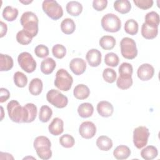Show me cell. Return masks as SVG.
<instances>
[{
	"label": "cell",
	"instance_id": "cell-1",
	"mask_svg": "<svg viewBox=\"0 0 160 160\" xmlns=\"http://www.w3.org/2000/svg\"><path fill=\"white\" fill-rule=\"evenodd\" d=\"M33 146L40 159L48 160L51 158V142L48 138L44 136L36 137L34 141Z\"/></svg>",
	"mask_w": 160,
	"mask_h": 160
},
{
	"label": "cell",
	"instance_id": "cell-2",
	"mask_svg": "<svg viewBox=\"0 0 160 160\" xmlns=\"http://www.w3.org/2000/svg\"><path fill=\"white\" fill-rule=\"evenodd\" d=\"M7 110L9 118L17 123L26 122L27 115L24 106H21L16 100L10 101L7 104Z\"/></svg>",
	"mask_w": 160,
	"mask_h": 160
},
{
	"label": "cell",
	"instance_id": "cell-3",
	"mask_svg": "<svg viewBox=\"0 0 160 160\" xmlns=\"http://www.w3.org/2000/svg\"><path fill=\"white\" fill-rule=\"evenodd\" d=\"M20 22L23 29L28 31L34 38L38 32L39 20L37 16L31 11L24 12L20 19Z\"/></svg>",
	"mask_w": 160,
	"mask_h": 160
},
{
	"label": "cell",
	"instance_id": "cell-4",
	"mask_svg": "<svg viewBox=\"0 0 160 160\" xmlns=\"http://www.w3.org/2000/svg\"><path fill=\"white\" fill-rule=\"evenodd\" d=\"M73 78L64 69H59L56 73L54 80L55 86L61 91H69L72 84Z\"/></svg>",
	"mask_w": 160,
	"mask_h": 160
},
{
	"label": "cell",
	"instance_id": "cell-5",
	"mask_svg": "<svg viewBox=\"0 0 160 160\" xmlns=\"http://www.w3.org/2000/svg\"><path fill=\"white\" fill-rule=\"evenodd\" d=\"M43 11L53 20H58L63 16L62 7L54 0H45L42 3Z\"/></svg>",
	"mask_w": 160,
	"mask_h": 160
},
{
	"label": "cell",
	"instance_id": "cell-6",
	"mask_svg": "<svg viewBox=\"0 0 160 160\" xmlns=\"http://www.w3.org/2000/svg\"><path fill=\"white\" fill-rule=\"evenodd\" d=\"M101 26L107 32H116L120 30L121 21L119 17L112 13H108L103 16L101 21Z\"/></svg>",
	"mask_w": 160,
	"mask_h": 160
},
{
	"label": "cell",
	"instance_id": "cell-7",
	"mask_svg": "<svg viewBox=\"0 0 160 160\" xmlns=\"http://www.w3.org/2000/svg\"><path fill=\"white\" fill-rule=\"evenodd\" d=\"M122 56L128 59H132L138 55V49L136 42L130 38H123L120 42Z\"/></svg>",
	"mask_w": 160,
	"mask_h": 160
},
{
	"label": "cell",
	"instance_id": "cell-8",
	"mask_svg": "<svg viewBox=\"0 0 160 160\" xmlns=\"http://www.w3.org/2000/svg\"><path fill=\"white\" fill-rule=\"evenodd\" d=\"M47 101L57 108H64L68 103V98L58 90L52 89L46 94Z\"/></svg>",
	"mask_w": 160,
	"mask_h": 160
},
{
	"label": "cell",
	"instance_id": "cell-9",
	"mask_svg": "<svg viewBox=\"0 0 160 160\" xmlns=\"http://www.w3.org/2000/svg\"><path fill=\"white\" fill-rule=\"evenodd\" d=\"M149 136V129L145 126H138L133 131V142L138 149L144 147Z\"/></svg>",
	"mask_w": 160,
	"mask_h": 160
},
{
	"label": "cell",
	"instance_id": "cell-10",
	"mask_svg": "<svg viewBox=\"0 0 160 160\" xmlns=\"http://www.w3.org/2000/svg\"><path fill=\"white\" fill-rule=\"evenodd\" d=\"M18 62L22 70L28 73L34 72L36 68V62L32 55L28 52L20 53L18 57Z\"/></svg>",
	"mask_w": 160,
	"mask_h": 160
},
{
	"label": "cell",
	"instance_id": "cell-11",
	"mask_svg": "<svg viewBox=\"0 0 160 160\" xmlns=\"http://www.w3.org/2000/svg\"><path fill=\"white\" fill-rule=\"evenodd\" d=\"M79 132L84 139H91L96 133V127L91 121H84L81 124L79 128Z\"/></svg>",
	"mask_w": 160,
	"mask_h": 160
},
{
	"label": "cell",
	"instance_id": "cell-12",
	"mask_svg": "<svg viewBox=\"0 0 160 160\" xmlns=\"http://www.w3.org/2000/svg\"><path fill=\"white\" fill-rule=\"evenodd\" d=\"M154 74V69L152 65L148 63L141 64L137 70V75L141 81H148Z\"/></svg>",
	"mask_w": 160,
	"mask_h": 160
},
{
	"label": "cell",
	"instance_id": "cell-13",
	"mask_svg": "<svg viewBox=\"0 0 160 160\" xmlns=\"http://www.w3.org/2000/svg\"><path fill=\"white\" fill-rule=\"evenodd\" d=\"M69 68L75 75H81L86 71V63L82 58H73L70 61Z\"/></svg>",
	"mask_w": 160,
	"mask_h": 160
},
{
	"label": "cell",
	"instance_id": "cell-14",
	"mask_svg": "<svg viewBox=\"0 0 160 160\" xmlns=\"http://www.w3.org/2000/svg\"><path fill=\"white\" fill-rule=\"evenodd\" d=\"M102 55L101 52L96 49H91L89 50L86 55V59L91 67H97L101 62Z\"/></svg>",
	"mask_w": 160,
	"mask_h": 160
},
{
	"label": "cell",
	"instance_id": "cell-15",
	"mask_svg": "<svg viewBox=\"0 0 160 160\" xmlns=\"http://www.w3.org/2000/svg\"><path fill=\"white\" fill-rule=\"evenodd\" d=\"M97 111L98 114L104 118L111 116L114 112V108L111 103L106 101H101L97 104Z\"/></svg>",
	"mask_w": 160,
	"mask_h": 160
},
{
	"label": "cell",
	"instance_id": "cell-16",
	"mask_svg": "<svg viewBox=\"0 0 160 160\" xmlns=\"http://www.w3.org/2000/svg\"><path fill=\"white\" fill-rule=\"evenodd\" d=\"M48 129L49 132L54 136L61 134L64 131L63 121L59 118H54L49 125Z\"/></svg>",
	"mask_w": 160,
	"mask_h": 160
},
{
	"label": "cell",
	"instance_id": "cell-17",
	"mask_svg": "<svg viewBox=\"0 0 160 160\" xmlns=\"http://www.w3.org/2000/svg\"><path fill=\"white\" fill-rule=\"evenodd\" d=\"M158 34V27L148 25L144 22L141 27V35L147 39L155 38Z\"/></svg>",
	"mask_w": 160,
	"mask_h": 160
},
{
	"label": "cell",
	"instance_id": "cell-18",
	"mask_svg": "<svg viewBox=\"0 0 160 160\" xmlns=\"http://www.w3.org/2000/svg\"><path fill=\"white\" fill-rule=\"evenodd\" d=\"M73 94L76 99L83 100L89 97L90 94V90L86 85L80 84L74 88Z\"/></svg>",
	"mask_w": 160,
	"mask_h": 160
},
{
	"label": "cell",
	"instance_id": "cell-19",
	"mask_svg": "<svg viewBox=\"0 0 160 160\" xmlns=\"http://www.w3.org/2000/svg\"><path fill=\"white\" fill-rule=\"evenodd\" d=\"M66 9L69 14L72 16H78L82 11V6L78 1H71L67 3Z\"/></svg>",
	"mask_w": 160,
	"mask_h": 160
},
{
	"label": "cell",
	"instance_id": "cell-20",
	"mask_svg": "<svg viewBox=\"0 0 160 160\" xmlns=\"http://www.w3.org/2000/svg\"><path fill=\"white\" fill-rule=\"evenodd\" d=\"M130 154V149L125 145H119L117 146L113 151L114 157L119 160L126 159L129 158Z\"/></svg>",
	"mask_w": 160,
	"mask_h": 160
},
{
	"label": "cell",
	"instance_id": "cell-21",
	"mask_svg": "<svg viewBox=\"0 0 160 160\" xmlns=\"http://www.w3.org/2000/svg\"><path fill=\"white\" fill-rule=\"evenodd\" d=\"M56 66V61L51 58H48L42 61L41 71L44 74H51Z\"/></svg>",
	"mask_w": 160,
	"mask_h": 160
},
{
	"label": "cell",
	"instance_id": "cell-22",
	"mask_svg": "<svg viewBox=\"0 0 160 160\" xmlns=\"http://www.w3.org/2000/svg\"><path fill=\"white\" fill-rule=\"evenodd\" d=\"M94 112L93 106L89 102H83L78 108V112L80 117L87 118L91 117Z\"/></svg>",
	"mask_w": 160,
	"mask_h": 160
},
{
	"label": "cell",
	"instance_id": "cell-23",
	"mask_svg": "<svg viewBox=\"0 0 160 160\" xmlns=\"http://www.w3.org/2000/svg\"><path fill=\"white\" fill-rule=\"evenodd\" d=\"M112 145L111 139L106 136H101L96 140V146L101 151H108L112 148Z\"/></svg>",
	"mask_w": 160,
	"mask_h": 160
},
{
	"label": "cell",
	"instance_id": "cell-24",
	"mask_svg": "<svg viewBox=\"0 0 160 160\" xmlns=\"http://www.w3.org/2000/svg\"><path fill=\"white\" fill-rule=\"evenodd\" d=\"M43 84L39 78L32 79L29 84V91L32 95L38 96L42 91Z\"/></svg>",
	"mask_w": 160,
	"mask_h": 160
},
{
	"label": "cell",
	"instance_id": "cell-25",
	"mask_svg": "<svg viewBox=\"0 0 160 160\" xmlns=\"http://www.w3.org/2000/svg\"><path fill=\"white\" fill-rule=\"evenodd\" d=\"M114 8L121 14H126L131 9V4L128 0H117L114 2Z\"/></svg>",
	"mask_w": 160,
	"mask_h": 160
},
{
	"label": "cell",
	"instance_id": "cell-26",
	"mask_svg": "<svg viewBox=\"0 0 160 160\" xmlns=\"http://www.w3.org/2000/svg\"><path fill=\"white\" fill-rule=\"evenodd\" d=\"M12 58L7 54H0V71H8L11 69L13 67Z\"/></svg>",
	"mask_w": 160,
	"mask_h": 160
},
{
	"label": "cell",
	"instance_id": "cell-27",
	"mask_svg": "<svg viewBox=\"0 0 160 160\" xmlns=\"http://www.w3.org/2000/svg\"><path fill=\"white\" fill-rule=\"evenodd\" d=\"M158 154V149L154 146H148L141 151V156L145 160H152L156 158Z\"/></svg>",
	"mask_w": 160,
	"mask_h": 160
},
{
	"label": "cell",
	"instance_id": "cell-28",
	"mask_svg": "<svg viewBox=\"0 0 160 160\" xmlns=\"http://www.w3.org/2000/svg\"><path fill=\"white\" fill-rule=\"evenodd\" d=\"M2 14L3 18L7 21H13L18 16V10L11 6H7L3 9Z\"/></svg>",
	"mask_w": 160,
	"mask_h": 160
},
{
	"label": "cell",
	"instance_id": "cell-29",
	"mask_svg": "<svg viewBox=\"0 0 160 160\" xmlns=\"http://www.w3.org/2000/svg\"><path fill=\"white\" fill-rule=\"evenodd\" d=\"M99 44L103 49L111 50L116 44V39L112 36H104L99 39Z\"/></svg>",
	"mask_w": 160,
	"mask_h": 160
},
{
	"label": "cell",
	"instance_id": "cell-30",
	"mask_svg": "<svg viewBox=\"0 0 160 160\" xmlns=\"http://www.w3.org/2000/svg\"><path fill=\"white\" fill-rule=\"evenodd\" d=\"M76 29V25L74 21L71 18L63 19L61 23V29L66 34H71L74 32Z\"/></svg>",
	"mask_w": 160,
	"mask_h": 160
},
{
	"label": "cell",
	"instance_id": "cell-31",
	"mask_svg": "<svg viewBox=\"0 0 160 160\" xmlns=\"http://www.w3.org/2000/svg\"><path fill=\"white\" fill-rule=\"evenodd\" d=\"M119 77L124 79L132 78L133 68L132 65L128 62H122L119 67Z\"/></svg>",
	"mask_w": 160,
	"mask_h": 160
},
{
	"label": "cell",
	"instance_id": "cell-32",
	"mask_svg": "<svg viewBox=\"0 0 160 160\" xmlns=\"http://www.w3.org/2000/svg\"><path fill=\"white\" fill-rule=\"evenodd\" d=\"M16 38L17 41L19 44L22 45H28L32 41L33 37L30 33L23 29L18 32Z\"/></svg>",
	"mask_w": 160,
	"mask_h": 160
},
{
	"label": "cell",
	"instance_id": "cell-33",
	"mask_svg": "<svg viewBox=\"0 0 160 160\" xmlns=\"http://www.w3.org/2000/svg\"><path fill=\"white\" fill-rule=\"evenodd\" d=\"M26 110L27 120L26 123H29L34 121L36 118L38 109L37 107L33 103H27L24 106Z\"/></svg>",
	"mask_w": 160,
	"mask_h": 160
},
{
	"label": "cell",
	"instance_id": "cell-34",
	"mask_svg": "<svg viewBox=\"0 0 160 160\" xmlns=\"http://www.w3.org/2000/svg\"><path fill=\"white\" fill-rule=\"evenodd\" d=\"M139 29L138 23L133 19H128L124 24L125 32L130 35H135L138 33Z\"/></svg>",
	"mask_w": 160,
	"mask_h": 160
},
{
	"label": "cell",
	"instance_id": "cell-35",
	"mask_svg": "<svg viewBox=\"0 0 160 160\" xmlns=\"http://www.w3.org/2000/svg\"><path fill=\"white\" fill-rule=\"evenodd\" d=\"M52 115V109L47 105H43L41 107L39 112V119L42 122H48Z\"/></svg>",
	"mask_w": 160,
	"mask_h": 160
},
{
	"label": "cell",
	"instance_id": "cell-36",
	"mask_svg": "<svg viewBox=\"0 0 160 160\" xmlns=\"http://www.w3.org/2000/svg\"><path fill=\"white\" fill-rule=\"evenodd\" d=\"M144 22L148 25L158 27L159 24V16L158 13L155 11L148 12L145 16Z\"/></svg>",
	"mask_w": 160,
	"mask_h": 160
},
{
	"label": "cell",
	"instance_id": "cell-37",
	"mask_svg": "<svg viewBox=\"0 0 160 160\" xmlns=\"http://www.w3.org/2000/svg\"><path fill=\"white\" fill-rule=\"evenodd\" d=\"M14 82L19 88H24L28 83L27 76L22 72L17 71L14 74Z\"/></svg>",
	"mask_w": 160,
	"mask_h": 160
},
{
	"label": "cell",
	"instance_id": "cell-38",
	"mask_svg": "<svg viewBox=\"0 0 160 160\" xmlns=\"http://www.w3.org/2000/svg\"><path fill=\"white\" fill-rule=\"evenodd\" d=\"M119 62L118 56L114 52H109L105 55L104 62L105 64L111 67H116Z\"/></svg>",
	"mask_w": 160,
	"mask_h": 160
},
{
	"label": "cell",
	"instance_id": "cell-39",
	"mask_svg": "<svg viewBox=\"0 0 160 160\" xmlns=\"http://www.w3.org/2000/svg\"><path fill=\"white\" fill-rule=\"evenodd\" d=\"M59 143L62 147L65 148H70L74 145L75 140L71 135L69 134H65L60 137Z\"/></svg>",
	"mask_w": 160,
	"mask_h": 160
},
{
	"label": "cell",
	"instance_id": "cell-40",
	"mask_svg": "<svg viewBox=\"0 0 160 160\" xmlns=\"http://www.w3.org/2000/svg\"><path fill=\"white\" fill-rule=\"evenodd\" d=\"M102 78L106 82L113 83L116 80V72L113 69L106 68L102 72Z\"/></svg>",
	"mask_w": 160,
	"mask_h": 160
},
{
	"label": "cell",
	"instance_id": "cell-41",
	"mask_svg": "<svg viewBox=\"0 0 160 160\" xmlns=\"http://www.w3.org/2000/svg\"><path fill=\"white\" fill-rule=\"evenodd\" d=\"M52 53L55 58L58 59H62L66 54V49L63 45L57 44L53 46L52 48Z\"/></svg>",
	"mask_w": 160,
	"mask_h": 160
},
{
	"label": "cell",
	"instance_id": "cell-42",
	"mask_svg": "<svg viewBox=\"0 0 160 160\" xmlns=\"http://www.w3.org/2000/svg\"><path fill=\"white\" fill-rule=\"evenodd\" d=\"M132 78L124 79L119 76L116 81V85L119 89L125 90L129 89L132 85Z\"/></svg>",
	"mask_w": 160,
	"mask_h": 160
},
{
	"label": "cell",
	"instance_id": "cell-43",
	"mask_svg": "<svg viewBox=\"0 0 160 160\" xmlns=\"http://www.w3.org/2000/svg\"><path fill=\"white\" fill-rule=\"evenodd\" d=\"M34 53L38 58H44L49 55V49L45 45L39 44L35 48Z\"/></svg>",
	"mask_w": 160,
	"mask_h": 160
},
{
	"label": "cell",
	"instance_id": "cell-44",
	"mask_svg": "<svg viewBox=\"0 0 160 160\" xmlns=\"http://www.w3.org/2000/svg\"><path fill=\"white\" fill-rule=\"evenodd\" d=\"M133 2L137 7L144 10L151 8L154 3L152 0H133Z\"/></svg>",
	"mask_w": 160,
	"mask_h": 160
},
{
	"label": "cell",
	"instance_id": "cell-45",
	"mask_svg": "<svg viewBox=\"0 0 160 160\" xmlns=\"http://www.w3.org/2000/svg\"><path fill=\"white\" fill-rule=\"evenodd\" d=\"M107 0H94L92 1V7L95 10L98 11H101L104 10L107 7Z\"/></svg>",
	"mask_w": 160,
	"mask_h": 160
},
{
	"label": "cell",
	"instance_id": "cell-46",
	"mask_svg": "<svg viewBox=\"0 0 160 160\" xmlns=\"http://www.w3.org/2000/svg\"><path fill=\"white\" fill-rule=\"evenodd\" d=\"M0 102L2 103L6 101L10 97L9 91L4 88H1L0 89Z\"/></svg>",
	"mask_w": 160,
	"mask_h": 160
},
{
	"label": "cell",
	"instance_id": "cell-47",
	"mask_svg": "<svg viewBox=\"0 0 160 160\" xmlns=\"http://www.w3.org/2000/svg\"><path fill=\"white\" fill-rule=\"evenodd\" d=\"M0 26H1V31H0V37L2 38L4 37L7 32L8 31V27L6 24H5L2 21H0Z\"/></svg>",
	"mask_w": 160,
	"mask_h": 160
},
{
	"label": "cell",
	"instance_id": "cell-48",
	"mask_svg": "<svg viewBox=\"0 0 160 160\" xmlns=\"http://www.w3.org/2000/svg\"><path fill=\"white\" fill-rule=\"evenodd\" d=\"M20 2L24 4H30L31 2H32V1H29V0H28V1H19Z\"/></svg>",
	"mask_w": 160,
	"mask_h": 160
},
{
	"label": "cell",
	"instance_id": "cell-49",
	"mask_svg": "<svg viewBox=\"0 0 160 160\" xmlns=\"http://www.w3.org/2000/svg\"><path fill=\"white\" fill-rule=\"evenodd\" d=\"M1 112H2V115H1V121H2V118H3V114H2V112H3V108L1 106Z\"/></svg>",
	"mask_w": 160,
	"mask_h": 160
}]
</instances>
